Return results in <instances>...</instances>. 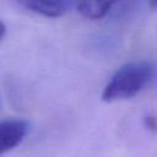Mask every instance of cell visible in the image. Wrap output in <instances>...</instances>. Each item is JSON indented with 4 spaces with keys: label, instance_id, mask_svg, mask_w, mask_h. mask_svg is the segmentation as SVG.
<instances>
[{
    "label": "cell",
    "instance_id": "cell-1",
    "mask_svg": "<svg viewBox=\"0 0 157 157\" xmlns=\"http://www.w3.org/2000/svg\"><path fill=\"white\" fill-rule=\"evenodd\" d=\"M153 66L148 61H132L123 65L110 77L102 92L104 102H117L136 96L152 78Z\"/></svg>",
    "mask_w": 157,
    "mask_h": 157
},
{
    "label": "cell",
    "instance_id": "cell-2",
    "mask_svg": "<svg viewBox=\"0 0 157 157\" xmlns=\"http://www.w3.org/2000/svg\"><path fill=\"white\" fill-rule=\"evenodd\" d=\"M26 10L44 17H60L78 6L81 0H16Z\"/></svg>",
    "mask_w": 157,
    "mask_h": 157
},
{
    "label": "cell",
    "instance_id": "cell-3",
    "mask_svg": "<svg viewBox=\"0 0 157 157\" xmlns=\"http://www.w3.org/2000/svg\"><path fill=\"white\" fill-rule=\"evenodd\" d=\"M29 125L22 119H5L0 121V155L16 147L27 135Z\"/></svg>",
    "mask_w": 157,
    "mask_h": 157
},
{
    "label": "cell",
    "instance_id": "cell-4",
    "mask_svg": "<svg viewBox=\"0 0 157 157\" xmlns=\"http://www.w3.org/2000/svg\"><path fill=\"white\" fill-rule=\"evenodd\" d=\"M118 1L119 0H81L77 6V11L85 18L99 20L107 16Z\"/></svg>",
    "mask_w": 157,
    "mask_h": 157
},
{
    "label": "cell",
    "instance_id": "cell-5",
    "mask_svg": "<svg viewBox=\"0 0 157 157\" xmlns=\"http://www.w3.org/2000/svg\"><path fill=\"white\" fill-rule=\"evenodd\" d=\"M144 121H145L146 128H148L150 130L157 131V118L156 117H153V115H146Z\"/></svg>",
    "mask_w": 157,
    "mask_h": 157
},
{
    "label": "cell",
    "instance_id": "cell-6",
    "mask_svg": "<svg viewBox=\"0 0 157 157\" xmlns=\"http://www.w3.org/2000/svg\"><path fill=\"white\" fill-rule=\"evenodd\" d=\"M5 34H6V25L4 23V21L0 20V40L5 37Z\"/></svg>",
    "mask_w": 157,
    "mask_h": 157
},
{
    "label": "cell",
    "instance_id": "cell-7",
    "mask_svg": "<svg viewBox=\"0 0 157 157\" xmlns=\"http://www.w3.org/2000/svg\"><path fill=\"white\" fill-rule=\"evenodd\" d=\"M148 6L151 10H156L157 9V0H148Z\"/></svg>",
    "mask_w": 157,
    "mask_h": 157
}]
</instances>
